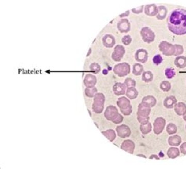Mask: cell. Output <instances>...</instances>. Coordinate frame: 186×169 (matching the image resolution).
Masks as SVG:
<instances>
[{
  "instance_id": "obj_15",
  "label": "cell",
  "mask_w": 186,
  "mask_h": 169,
  "mask_svg": "<svg viewBox=\"0 0 186 169\" xmlns=\"http://www.w3.org/2000/svg\"><path fill=\"white\" fill-rule=\"evenodd\" d=\"M144 10L145 13L150 17L157 16L158 13V7L155 4L145 5Z\"/></svg>"
},
{
  "instance_id": "obj_5",
  "label": "cell",
  "mask_w": 186,
  "mask_h": 169,
  "mask_svg": "<svg viewBox=\"0 0 186 169\" xmlns=\"http://www.w3.org/2000/svg\"><path fill=\"white\" fill-rule=\"evenodd\" d=\"M143 41L150 43L154 41L155 39V34L153 31L148 27H144L140 32Z\"/></svg>"
},
{
  "instance_id": "obj_42",
  "label": "cell",
  "mask_w": 186,
  "mask_h": 169,
  "mask_svg": "<svg viewBox=\"0 0 186 169\" xmlns=\"http://www.w3.org/2000/svg\"><path fill=\"white\" fill-rule=\"evenodd\" d=\"M183 119L184 120V121H186V113L183 116Z\"/></svg>"
},
{
  "instance_id": "obj_22",
  "label": "cell",
  "mask_w": 186,
  "mask_h": 169,
  "mask_svg": "<svg viewBox=\"0 0 186 169\" xmlns=\"http://www.w3.org/2000/svg\"><path fill=\"white\" fill-rule=\"evenodd\" d=\"M142 102L145 103L151 107H154L157 103L156 99L152 95H148L144 97L142 99Z\"/></svg>"
},
{
  "instance_id": "obj_11",
  "label": "cell",
  "mask_w": 186,
  "mask_h": 169,
  "mask_svg": "<svg viewBox=\"0 0 186 169\" xmlns=\"http://www.w3.org/2000/svg\"><path fill=\"white\" fill-rule=\"evenodd\" d=\"M121 148L130 154H133L135 149V143L131 140H125L122 143Z\"/></svg>"
},
{
  "instance_id": "obj_13",
  "label": "cell",
  "mask_w": 186,
  "mask_h": 169,
  "mask_svg": "<svg viewBox=\"0 0 186 169\" xmlns=\"http://www.w3.org/2000/svg\"><path fill=\"white\" fill-rule=\"evenodd\" d=\"M118 114V110L114 106L108 107L105 112V117L108 120L113 121Z\"/></svg>"
},
{
  "instance_id": "obj_35",
  "label": "cell",
  "mask_w": 186,
  "mask_h": 169,
  "mask_svg": "<svg viewBox=\"0 0 186 169\" xmlns=\"http://www.w3.org/2000/svg\"><path fill=\"white\" fill-rule=\"evenodd\" d=\"M132 41V38L130 35H126L124 37H123L122 38V42L123 44L125 45H128L131 43Z\"/></svg>"
},
{
  "instance_id": "obj_17",
  "label": "cell",
  "mask_w": 186,
  "mask_h": 169,
  "mask_svg": "<svg viewBox=\"0 0 186 169\" xmlns=\"http://www.w3.org/2000/svg\"><path fill=\"white\" fill-rule=\"evenodd\" d=\"M177 99L174 96H167L163 102V105L165 107L168 109L173 108L176 105Z\"/></svg>"
},
{
  "instance_id": "obj_14",
  "label": "cell",
  "mask_w": 186,
  "mask_h": 169,
  "mask_svg": "<svg viewBox=\"0 0 186 169\" xmlns=\"http://www.w3.org/2000/svg\"><path fill=\"white\" fill-rule=\"evenodd\" d=\"M131 25L129 21L127 19H123L118 23V28L121 33H127L129 32Z\"/></svg>"
},
{
  "instance_id": "obj_33",
  "label": "cell",
  "mask_w": 186,
  "mask_h": 169,
  "mask_svg": "<svg viewBox=\"0 0 186 169\" xmlns=\"http://www.w3.org/2000/svg\"><path fill=\"white\" fill-rule=\"evenodd\" d=\"M175 74H176L175 72L172 69L168 68L165 70V75L168 79H171L173 78L174 77Z\"/></svg>"
},
{
  "instance_id": "obj_27",
  "label": "cell",
  "mask_w": 186,
  "mask_h": 169,
  "mask_svg": "<svg viewBox=\"0 0 186 169\" xmlns=\"http://www.w3.org/2000/svg\"><path fill=\"white\" fill-rule=\"evenodd\" d=\"M154 75L151 71H147L144 72L142 74V80L145 83H150L153 81Z\"/></svg>"
},
{
  "instance_id": "obj_26",
  "label": "cell",
  "mask_w": 186,
  "mask_h": 169,
  "mask_svg": "<svg viewBox=\"0 0 186 169\" xmlns=\"http://www.w3.org/2000/svg\"><path fill=\"white\" fill-rule=\"evenodd\" d=\"M140 130L143 135H147L151 133L152 130V125L150 122L146 124H140Z\"/></svg>"
},
{
  "instance_id": "obj_25",
  "label": "cell",
  "mask_w": 186,
  "mask_h": 169,
  "mask_svg": "<svg viewBox=\"0 0 186 169\" xmlns=\"http://www.w3.org/2000/svg\"><path fill=\"white\" fill-rule=\"evenodd\" d=\"M158 13L156 18L158 20H163L166 17L167 9L165 6H160L158 7Z\"/></svg>"
},
{
  "instance_id": "obj_20",
  "label": "cell",
  "mask_w": 186,
  "mask_h": 169,
  "mask_svg": "<svg viewBox=\"0 0 186 169\" xmlns=\"http://www.w3.org/2000/svg\"><path fill=\"white\" fill-rule=\"evenodd\" d=\"M180 150L176 147L169 148L167 152V155L170 159H175L180 156Z\"/></svg>"
},
{
  "instance_id": "obj_21",
  "label": "cell",
  "mask_w": 186,
  "mask_h": 169,
  "mask_svg": "<svg viewBox=\"0 0 186 169\" xmlns=\"http://www.w3.org/2000/svg\"><path fill=\"white\" fill-rule=\"evenodd\" d=\"M174 63L177 68L184 69L186 67V57L183 56L177 57L175 60Z\"/></svg>"
},
{
  "instance_id": "obj_12",
  "label": "cell",
  "mask_w": 186,
  "mask_h": 169,
  "mask_svg": "<svg viewBox=\"0 0 186 169\" xmlns=\"http://www.w3.org/2000/svg\"><path fill=\"white\" fill-rule=\"evenodd\" d=\"M125 49L123 46L118 45L115 48L114 52L113 53L112 58L115 61H120L125 54Z\"/></svg>"
},
{
  "instance_id": "obj_6",
  "label": "cell",
  "mask_w": 186,
  "mask_h": 169,
  "mask_svg": "<svg viewBox=\"0 0 186 169\" xmlns=\"http://www.w3.org/2000/svg\"><path fill=\"white\" fill-rule=\"evenodd\" d=\"M114 71L120 77L126 76L130 73V66L126 63L118 64L115 66Z\"/></svg>"
},
{
  "instance_id": "obj_43",
  "label": "cell",
  "mask_w": 186,
  "mask_h": 169,
  "mask_svg": "<svg viewBox=\"0 0 186 169\" xmlns=\"http://www.w3.org/2000/svg\"><path fill=\"white\" fill-rule=\"evenodd\" d=\"M185 128H186V126H185Z\"/></svg>"
},
{
  "instance_id": "obj_4",
  "label": "cell",
  "mask_w": 186,
  "mask_h": 169,
  "mask_svg": "<svg viewBox=\"0 0 186 169\" xmlns=\"http://www.w3.org/2000/svg\"><path fill=\"white\" fill-rule=\"evenodd\" d=\"M159 48L163 54L166 56L174 55L176 50L174 45L165 41L160 42L159 45Z\"/></svg>"
},
{
  "instance_id": "obj_31",
  "label": "cell",
  "mask_w": 186,
  "mask_h": 169,
  "mask_svg": "<svg viewBox=\"0 0 186 169\" xmlns=\"http://www.w3.org/2000/svg\"><path fill=\"white\" fill-rule=\"evenodd\" d=\"M160 87L162 91L168 92L171 89V84L169 81H163L160 84Z\"/></svg>"
},
{
  "instance_id": "obj_34",
  "label": "cell",
  "mask_w": 186,
  "mask_h": 169,
  "mask_svg": "<svg viewBox=\"0 0 186 169\" xmlns=\"http://www.w3.org/2000/svg\"><path fill=\"white\" fill-rule=\"evenodd\" d=\"M162 57L160 54L156 55L153 58V63L155 65H160L162 61Z\"/></svg>"
},
{
  "instance_id": "obj_10",
  "label": "cell",
  "mask_w": 186,
  "mask_h": 169,
  "mask_svg": "<svg viewBox=\"0 0 186 169\" xmlns=\"http://www.w3.org/2000/svg\"><path fill=\"white\" fill-rule=\"evenodd\" d=\"M148 58V52L143 49L137 50L135 54V59L136 61L142 63H145Z\"/></svg>"
},
{
  "instance_id": "obj_9",
  "label": "cell",
  "mask_w": 186,
  "mask_h": 169,
  "mask_svg": "<svg viewBox=\"0 0 186 169\" xmlns=\"http://www.w3.org/2000/svg\"><path fill=\"white\" fill-rule=\"evenodd\" d=\"M116 130L118 136L121 138H128L131 135V129L126 125L123 124L118 126L116 128Z\"/></svg>"
},
{
  "instance_id": "obj_40",
  "label": "cell",
  "mask_w": 186,
  "mask_h": 169,
  "mask_svg": "<svg viewBox=\"0 0 186 169\" xmlns=\"http://www.w3.org/2000/svg\"><path fill=\"white\" fill-rule=\"evenodd\" d=\"M129 13L130 11L129 10H128V11L125 12V13L121 14V15L120 16V17H121V18H123V17H128V16L129 15Z\"/></svg>"
},
{
  "instance_id": "obj_32",
  "label": "cell",
  "mask_w": 186,
  "mask_h": 169,
  "mask_svg": "<svg viewBox=\"0 0 186 169\" xmlns=\"http://www.w3.org/2000/svg\"><path fill=\"white\" fill-rule=\"evenodd\" d=\"M124 84L127 88L135 87L136 86V81H135V80H133L132 78H127L125 80Z\"/></svg>"
},
{
  "instance_id": "obj_39",
  "label": "cell",
  "mask_w": 186,
  "mask_h": 169,
  "mask_svg": "<svg viewBox=\"0 0 186 169\" xmlns=\"http://www.w3.org/2000/svg\"><path fill=\"white\" fill-rule=\"evenodd\" d=\"M149 159H156V160H160V158L157 155L153 154L151 155V156L149 157Z\"/></svg>"
},
{
  "instance_id": "obj_24",
  "label": "cell",
  "mask_w": 186,
  "mask_h": 169,
  "mask_svg": "<svg viewBox=\"0 0 186 169\" xmlns=\"http://www.w3.org/2000/svg\"><path fill=\"white\" fill-rule=\"evenodd\" d=\"M144 67L140 63H135L132 68V73L136 76H139L144 72Z\"/></svg>"
},
{
  "instance_id": "obj_38",
  "label": "cell",
  "mask_w": 186,
  "mask_h": 169,
  "mask_svg": "<svg viewBox=\"0 0 186 169\" xmlns=\"http://www.w3.org/2000/svg\"><path fill=\"white\" fill-rule=\"evenodd\" d=\"M180 151L184 155H186V142L183 143L180 146Z\"/></svg>"
},
{
  "instance_id": "obj_37",
  "label": "cell",
  "mask_w": 186,
  "mask_h": 169,
  "mask_svg": "<svg viewBox=\"0 0 186 169\" xmlns=\"http://www.w3.org/2000/svg\"><path fill=\"white\" fill-rule=\"evenodd\" d=\"M143 9H144V6L142 5L141 6L138 7L136 8L132 9V12H133V13H136V14H139V13H142Z\"/></svg>"
},
{
  "instance_id": "obj_16",
  "label": "cell",
  "mask_w": 186,
  "mask_h": 169,
  "mask_svg": "<svg viewBox=\"0 0 186 169\" xmlns=\"http://www.w3.org/2000/svg\"><path fill=\"white\" fill-rule=\"evenodd\" d=\"M126 86L124 84L117 83L115 84L113 87V90L114 93L117 95H121L126 93Z\"/></svg>"
},
{
  "instance_id": "obj_19",
  "label": "cell",
  "mask_w": 186,
  "mask_h": 169,
  "mask_svg": "<svg viewBox=\"0 0 186 169\" xmlns=\"http://www.w3.org/2000/svg\"><path fill=\"white\" fill-rule=\"evenodd\" d=\"M174 110L178 116H184L186 113V105L181 102L176 104L174 107Z\"/></svg>"
},
{
  "instance_id": "obj_23",
  "label": "cell",
  "mask_w": 186,
  "mask_h": 169,
  "mask_svg": "<svg viewBox=\"0 0 186 169\" xmlns=\"http://www.w3.org/2000/svg\"><path fill=\"white\" fill-rule=\"evenodd\" d=\"M139 92L135 87L128 88L126 92V95L130 99H135L137 98Z\"/></svg>"
},
{
  "instance_id": "obj_41",
  "label": "cell",
  "mask_w": 186,
  "mask_h": 169,
  "mask_svg": "<svg viewBox=\"0 0 186 169\" xmlns=\"http://www.w3.org/2000/svg\"><path fill=\"white\" fill-rule=\"evenodd\" d=\"M136 156L144 158H147L145 155L143 154H138L136 155Z\"/></svg>"
},
{
  "instance_id": "obj_8",
  "label": "cell",
  "mask_w": 186,
  "mask_h": 169,
  "mask_svg": "<svg viewBox=\"0 0 186 169\" xmlns=\"http://www.w3.org/2000/svg\"><path fill=\"white\" fill-rule=\"evenodd\" d=\"M104 95L102 94H98L95 98V103L94 104L93 109L97 113H101L103 110L104 105Z\"/></svg>"
},
{
  "instance_id": "obj_1",
  "label": "cell",
  "mask_w": 186,
  "mask_h": 169,
  "mask_svg": "<svg viewBox=\"0 0 186 169\" xmlns=\"http://www.w3.org/2000/svg\"><path fill=\"white\" fill-rule=\"evenodd\" d=\"M168 28L177 35L186 34V10L176 9L170 13L168 19Z\"/></svg>"
},
{
  "instance_id": "obj_3",
  "label": "cell",
  "mask_w": 186,
  "mask_h": 169,
  "mask_svg": "<svg viewBox=\"0 0 186 169\" xmlns=\"http://www.w3.org/2000/svg\"><path fill=\"white\" fill-rule=\"evenodd\" d=\"M117 105L120 107L121 113L125 116H129L132 112V107L130 104V101L126 97L119 98Z\"/></svg>"
},
{
  "instance_id": "obj_18",
  "label": "cell",
  "mask_w": 186,
  "mask_h": 169,
  "mask_svg": "<svg viewBox=\"0 0 186 169\" xmlns=\"http://www.w3.org/2000/svg\"><path fill=\"white\" fill-rule=\"evenodd\" d=\"M182 139L180 136L178 135H175L174 136H171L168 139V143L169 146H178L181 144Z\"/></svg>"
},
{
  "instance_id": "obj_7",
  "label": "cell",
  "mask_w": 186,
  "mask_h": 169,
  "mask_svg": "<svg viewBox=\"0 0 186 169\" xmlns=\"http://www.w3.org/2000/svg\"><path fill=\"white\" fill-rule=\"evenodd\" d=\"M166 124V121L164 118L159 117L154 120V132L156 135H159L162 133Z\"/></svg>"
},
{
  "instance_id": "obj_28",
  "label": "cell",
  "mask_w": 186,
  "mask_h": 169,
  "mask_svg": "<svg viewBox=\"0 0 186 169\" xmlns=\"http://www.w3.org/2000/svg\"><path fill=\"white\" fill-rule=\"evenodd\" d=\"M166 132L168 133V134L169 135L175 134L177 131V126L172 123H170L169 124H168V125L166 126Z\"/></svg>"
},
{
  "instance_id": "obj_29",
  "label": "cell",
  "mask_w": 186,
  "mask_h": 169,
  "mask_svg": "<svg viewBox=\"0 0 186 169\" xmlns=\"http://www.w3.org/2000/svg\"><path fill=\"white\" fill-rule=\"evenodd\" d=\"M102 133L108 138V139H109L110 141L114 140L116 138V134L113 129H109L106 131L102 132Z\"/></svg>"
},
{
  "instance_id": "obj_30",
  "label": "cell",
  "mask_w": 186,
  "mask_h": 169,
  "mask_svg": "<svg viewBox=\"0 0 186 169\" xmlns=\"http://www.w3.org/2000/svg\"><path fill=\"white\" fill-rule=\"evenodd\" d=\"M105 45L106 47H113V45L115 44V40L114 38H113L112 36H106L105 37Z\"/></svg>"
},
{
  "instance_id": "obj_2",
  "label": "cell",
  "mask_w": 186,
  "mask_h": 169,
  "mask_svg": "<svg viewBox=\"0 0 186 169\" xmlns=\"http://www.w3.org/2000/svg\"><path fill=\"white\" fill-rule=\"evenodd\" d=\"M151 111V107L148 105L143 102L139 105L137 112V118L140 124H146L149 122V116Z\"/></svg>"
},
{
  "instance_id": "obj_36",
  "label": "cell",
  "mask_w": 186,
  "mask_h": 169,
  "mask_svg": "<svg viewBox=\"0 0 186 169\" xmlns=\"http://www.w3.org/2000/svg\"><path fill=\"white\" fill-rule=\"evenodd\" d=\"M175 47V56H178L180 55L183 53V48L182 46L180 45H174Z\"/></svg>"
}]
</instances>
